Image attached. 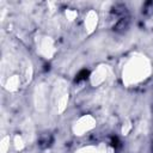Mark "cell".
<instances>
[{
    "mask_svg": "<svg viewBox=\"0 0 153 153\" xmlns=\"http://www.w3.org/2000/svg\"><path fill=\"white\" fill-rule=\"evenodd\" d=\"M109 73H110V68L108 65H98L91 73L90 75V82L93 87H98L100 86L103 82H105V80L108 79L109 76Z\"/></svg>",
    "mask_w": 153,
    "mask_h": 153,
    "instance_id": "8992f818",
    "label": "cell"
},
{
    "mask_svg": "<svg viewBox=\"0 0 153 153\" xmlns=\"http://www.w3.org/2000/svg\"><path fill=\"white\" fill-rule=\"evenodd\" d=\"M97 124L96 118L92 115H82L72 124V131L75 136H82L91 131Z\"/></svg>",
    "mask_w": 153,
    "mask_h": 153,
    "instance_id": "277c9868",
    "label": "cell"
},
{
    "mask_svg": "<svg viewBox=\"0 0 153 153\" xmlns=\"http://www.w3.org/2000/svg\"><path fill=\"white\" fill-rule=\"evenodd\" d=\"M76 17H78V12L75 10H67L66 11V18H67V20L73 22L74 19H76Z\"/></svg>",
    "mask_w": 153,
    "mask_h": 153,
    "instance_id": "5bb4252c",
    "label": "cell"
},
{
    "mask_svg": "<svg viewBox=\"0 0 153 153\" xmlns=\"http://www.w3.org/2000/svg\"><path fill=\"white\" fill-rule=\"evenodd\" d=\"M22 85V76L18 74H12L10 76H7V79L4 81V87L8 91V92H16L19 90Z\"/></svg>",
    "mask_w": 153,
    "mask_h": 153,
    "instance_id": "ba28073f",
    "label": "cell"
},
{
    "mask_svg": "<svg viewBox=\"0 0 153 153\" xmlns=\"http://www.w3.org/2000/svg\"><path fill=\"white\" fill-rule=\"evenodd\" d=\"M153 73L151 59L142 53H133L123 65L121 79L124 86L133 87L145 82Z\"/></svg>",
    "mask_w": 153,
    "mask_h": 153,
    "instance_id": "6da1fadb",
    "label": "cell"
},
{
    "mask_svg": "<svg viewBox=\"0 0 153 153\" xmlns=\"http://www.w3.org/2000/svg\"><path fill=\"white\" fill-rule=\"evenodd\" d=\"M23 137L25 139L26 143L27 142H32L33 137H35V130H33V124L31 122V120L26 118L25 122L23 123Z\"/></svg>",
    "mask_w": 153,
    "mask_h": 153,
    "instance_id": "30bf717a",
    "label": "cell"
},
{
    "mask_svg": "<svg viewBox=\"0 0 153 153\" xmlns=\"http://www.w3.org/2000/svg\"><path fill=\"white\" fill-rule=\"evenodd\" d=\"M25 145H26V141L23 137V135L17 134V135L13 136V146H14L16 151H23L24 147H25Z\"/></svg>",
    "mask_w": 153,
    "mask_h": 153,
    "instance_id": "8fae6325",
    "label": "cell"
},
{
    "mask_svg": "<svg viewBox=\"0 0 153 153\" xmlns=\"http://www.w3.org/2000/svg\"><path fill=\"white\" fill-rule=\"evenodd\" d=\"M69 99L68 82L65 79H57L50 91V105L56 114H63L67 109Z\"/></svg>",
    "mask_w": 153,
    "mask_h": 153,
    "instance_id": "7a4b0ae2",
    "label": "cell"
},
{
    "mask_svg": "<svg viewBox=\"0 0 153 153\" xmlns=\"http://www.w3.org/2000/svg\"><path fill=\"white\" fill-rule=\"evenodd\" d=\"M98 20H99V17H98V13L94 11V10H90L86 16H85V19H84V25H85V31L86 33L91 35L96 31L97 29V25H98Z\"/></svg>",
    "mask_w": 153,
    "mask_h": 153,
    "instance_id": "52a82bcc",
    "label": "cell"
},
{
    "mask_svg": "<svg viewBox=\"0 0 153 153\" xmlns=\"http://www.w3.org/2000/svg\"><path fill=\"white\" fill-rule=\"evenodd\" d=\"M50 100V93L48 92L47 85L38 84L33 91V104L37 111H44Z\"/></svg>",
    "mask_w": 153,
    "mask_h": 153,
    "instance_id": "5b68a950",
    "label": "cell"
},
{
    "mask_svg": "<svg viewBox=\"0 0 153 153\" xmlns=\"http://www.w3.org/2000/svg\"><path fill=\"white\" fill-rule=\"evenodd\" d=\"M36 43V50L37 54L41 55L42 57L50 60L54 57V55L56 54V45H55V41L47 35H38L35 39Z\"/></svg>",
    "mask_w": 153,
    "mask_h": 153,
    "instance_id": "3957f363",
    "label": "cell"
},
{
    "mask_svg": "<svg viewBox=\"0 0 153 153\" xmlns=\"http://www.w3.org/2000/svg\"><path fill=\"white\" fill-rule=\"evenodd\" d=\"M10 142H11V139L8 135H5L0 140V153H7V151L10 149Z\"/></svg>",
    "mask_w": 153,
    "mask_h": 153,
    "instance_id": "7c38bea8",
    "label": "cell"
},
{
    "mask_svg": "<svg viewBox=\"0 0 153 153\" xmlns=\"http://www.w3.org/2000/svg\"><path fill=\"white\" fill-rule=\"evenodd\" d=\"M131 128H133L131 121L128 120V118L124 120V122H123V124H122V128H121V133H122V135H128L129 131L131 130Z\"/></svg>",
    "mask_w": 153,
    "mask_h": 153,
    "instance_id": "4fadbf2b",
    "label": "cell"
},
{
    "mask_svg": "<svg viewBox=\"0 0 153 153\" xmlns=\"http://www.w3.org/2000/svg\"><path fill=\"white\" fill-rule=\"evenodd\" d=\"M45 153H53V152H45Z\"/></svg>",
    "mask_w": 153,
    "mask_h": 153,
    "instance_id": "9a60e30c",
    "label": "cell"
},
{
    "mask_svg": "<svg viewBox=\"0 0 153 153\" xmlns=\"http://www.w3.org/2000/svg\"><path fill=\"white\" fill-rule=\"evenodd\" d=\"M75 153H108V148L105 145H87L84 147H80L75 151Z\"/></svg>",
    "mask_w": 153,
    "mask_h": 153,
    "instance_id": "9c48e42d",
    "label": "cell"
}]
</instances>
